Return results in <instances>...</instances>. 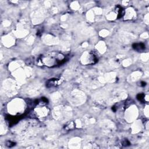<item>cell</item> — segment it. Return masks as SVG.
Wrapping results in <instances>:
<instances>
[{
    "mask_svg": "<svg viewBox=\"0 0 149 149\" xmlns=\"http://www.w3.org/2000/svg\"><path fill=\"white\" fill-rule=\"evenodd\" d=\"M65 61L63 55L58 52H51L47 54L41 59V62H43L46 66H55L60 65Z\"/></svg>",
    "mask_w": 149,
    "mask_h": 149,
    "instance_id": "obj_1",
    "label": "cell"
}]
</instances>
